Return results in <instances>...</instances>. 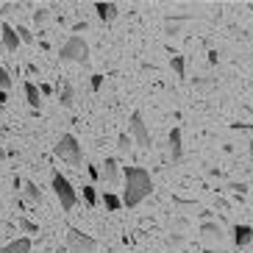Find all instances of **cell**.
<instances>
[{
  "label": "cell",
  "instance_id": "obj_1",
  "mask_svg": "<svg viewBox=\"0 0 253 253\" xmlns=\"http://www.w3.org/2000/svg\"><path fill=\"white\" fill-rule=\"evenodd\" d=\"M123 206L134 209L153 192V178L145 167H126L123 172Z\"/></svg>",
  "mask_w": 253,
  "mask_h": 253
},
{
  "label": "cell",
  "instance_id": "obj_2",
  "mask_svg": "<svg viewBox=\"0 0 253 253\" xmlns=\"http://www.w3.org/2000/svg\"><path fill=\"white\" fill-rule=\"evenodd\" d=\"M53 156H59L61 162L73 164V167H81V164H84L81 145H78V139H75L73 134H64L59 142H56V148H53Z\"/></svg>",
  "mask_w": 253,
  "mask_h": 253
},
{
  "label": "cell",
  "instance_id": "obj_3",
  "mask_svg": "<svg viewBox=\"0 0 253 253\" xmlns=\"http://www.w3.org/2000/svg\"><path fill=\"white\" fill-rule=\"evenodd\" d=\"M61 61H70V64H86L89 61V45L84 42V37H70L64 45H61Z\"/></svg>",
  "mask_w": 253,
  "mask_h": 253
},
{
  "label": "cell",
  "instance_id": "obj_4",
  "mask_svg": "<svg viewBox=\"0 0 253 253\" xmlns=\"http://www.w3.org/2000/svg\"><path fill=\"white\" fill-rule=\"evenodd\" d=\"M53 192H56V198H59V203H61V209L64 211H73L75 206H78V192L73 189V184H70L61 172H53Z\"/></svg>",
  "mask_w": 253,
  "mask_h": 253
},
{
  "label": "cell",
  "instance_id": "obj_5",
  "mask_svg": "<svg viewBox=\"0 0 253 253\" xmlns=\"http://www.w3.org/2000/svg\"><path fill=\"white\" fill-rule=\"evenodd\" d=\"M67 248H70V253H95L97 242L89 237V234H84L81 228L70 225L67 228Z\"/></svg>",
  "mask_w": 253,
  "mask_h": 253
},
{
  "label": "cell",
  "instance_id": "obj_6",
  "mask_svg": "<svg viewBox=\"0 0 253 253\" xmlns=\"http://www.w3.org/2000/svg\"><path fill=\"white\" fill-rule=\"evenodd\" d=\"M128 131H131V136L136 139V145H139V148H145V150L150 148V131H148V126H145V120H142V112H131Z\"/></svg>",
  "mask_w": 253,
  "mask_h": 253
},
{
  "label": "cell",
  "instance_id": "obj_7",
  "mask_svg": "<svg viewBox=\"0 0 253 253\" xmlns=\"http://www.w3.org/2000/svg\"><path fill=\"white\" fill-rule=\"evenodd\" d=\"M184 136H181V128H172L170 136H167V153H170V162L178 164L184 159Z\"/></svg>",
  "mask_w": 253,
  "mask_h": 253
},
{
  "label": "cell",
  "instance_id": "obj_8",
  "mask_svg": "<svg viewBox=\"0 0 253 253\" xmlns=\"http://www.w3.org/2000/svg\"><path fill=\"white\" fill-rule=\"evenodd\" d=\"M201 237L206 239V242H223L225 231H223V225L214 223V220H203L201 223Z\"/></svg>",
  "mask_w": 253,
  "mask_h": 253
},
{
  "label": "cell",
  "instance_id": "obj_9",
  "mask_svg": "<svg viewBox=\"0 0 253 253\" xmlns=\"http://www.w3.org/2000/svg\"><path fill=\"white\" fill-rule=\"evenodd\" d=\"M100 178H103L106 184H112V186L120 184V164H117V159L109 156L103 164H100Z\"/></svg>",
  "mask_w": 253,
  "mask_h": 253
},
{
  "label": "cell",
  "instance_id": "obj_10",
  "mask_svg": "<svg viewBox=\"0 0 253 253\" xmlns=\"http://www.w3.org/2000/svg\"><path fill=\"white\" fill-rule=\"evenodd\" d=\"M0 37H3V47H6L8 53H17V47L23 45L20 37H17V28H14V25H8V23L0 25Z\"/></svg>",
  "mask_w": 253,
  "mask_h": 253
},
{
  "label": "cell",
  "instance_id": "obj_11",
  "mask_svg": "<svg viewBox=\"0 0 253 253\" xmlns=\"http://www.w3.org/2000/svg\"><path fill=\"white\" fill-rule=\"evenodd\" d=\"M231 234H234V245L237 248H248L253 242V228L251 225H234V228H231Z\"/></svg>",
  "mask_w": 253,
  "mask_h": 253
},
{
  "label": "cell",
  "instance_id": "obj_12",
  "mask_svg": "<svg viewBox=\"0 0 253 253\" xmlns=\"http://www.w3.org/2000/svg\"><path fill=\"white\" fill-rule=\"evenodd\" d=\"M95 11H97V17H100L103 23H114L117 14H120V6L117 3H95Z\"/></svg>",
  "mask_w": 253,
  "mask_h": 253
},
{
  "label": "cell",
  "instance_id": "obj_13",
  "mask_svg": "<svg viewBox=\"0 0 253 253\" xmlns=\"http://www.w3.org/2000/svg\"><path fill=\"white\" fill-rule=\"evenodd\" d=\"M186 20H189V14H167L164 17V34H178L181 31V25L186 23Z\"/></svg>",
  "mask_w": 253,
  "mask_h": 253
},
{
  "label": "cell",
  "instance_id": "obj_14",
  "mask_svg": "<svg viewBox=\"0 0 253 253\" xmlns=\"http://www.w3.org/2000/svg\"><path fill=\"white\" fill-rule=\"evenodd\" d=\"M31 239L28 237H20V239H11V242H8V245H3L0 248V253H28L31 251Z\"/></svg>",
  "mask_w": 253,
  "mask_h": 253
},
{
  "label": "cell",
  "instance_id": "obj_15",
  "mask_svg": "<svg viewBox=\"0 0 253 253\" xmlns=\"http://www.w3.org/2000/svg\"><path fill=\"white\" fill-rule=\"evenodd\" d=\"M25 100H28L31 109H39V106H42V92H39L37 84L25 81Z\"/></svg>",
  "mask_w": 253,
  "mask_h": 253
},
{
  "label": "cell",
  "instance_id": "obj_16",
  "mask_svg": "<svg viewBox=\"0 0 253 253\" xmlns=\"http://www.w3.org/2000/svg\"><path fill=\"white\" fill-rule=\"evenodd\" d=\"M23 195L28 203H42V189L34 181H23Z\"/></svg>",
  "mask_w": 253,
  "mask_h": 253
},
{
  "label": "cell",
  "instance_id": "obj_17",
  "mask_svg": "<svg viewBox=\"0 0 253 253\" xmlns=\"http://www.w3.org/2000/svg\"><path fill=\"white\" fill-rule=\"evenodd\" d=\"M59 100H61V106L64 109H73V103H75V89L70 86V84H64L59 89Z\"/></svg>",
  "mask_w": 253,
  "mask_h": 253
},
{
  "label": "cell",
  "instance_id": "obj_18",
  "mask_svg": "<svg viewBox=\"0 0 253 253\" xmlns=\"http://www.w3.org/2000/svg\"><path fill=\"white\" fill-rule=\"evenodd\" d=\"M170 67H172V73L178 75V78H186V59L181 56V53H175L170 59Z\"/></svg>",
  "mask_w": 253,
  "mask_h": 253
},
{
  "label": "cell",
  "instance_id": "obj_19",
  "mask_svg": "<svg viewBox=\"0 0 253 253\" xmlns=\"http://www.w3.org/2000/svg\"><path fill=\"white\" fill-rule=\"evenodd\" d=\"M103 203H106L109 211H120V209H123V198H117L114 192H106L103 195Z\"/></svg>",
  "mask_w": 253,
  "mask_h": 253
},
{
  "label": "cell",
  "instance_id": "obj_20",
  "mask_svg": "<svg viewBox=\"0 0 253 253\" xmlns=\"http://www.w3.org/2000/svg\"><path fill=\"white\" fill-rule=\"evenodd\" d=\"M0 89H3V92L11 89V73H8L3 64H0Z\"/></svg>",
  "mask_w": 253,
  "mask_h": 253
},
{
  "label": "cell",
  "instance_id": "obj_21",
  "mask_svg": "<svg viewBox=\"0 0 253 253\" xmlns=\"http://www.w3.org/2000/svg\"><path fill=\"white\" fill-rule=\"evenodd\" d=\"M17 37H20V42H23V45H34V34H31L25 25H17Z\"/></svg>",
  "mask_w": 253,
  "mask_h": 253
},
{
  "label": "cell",
  "instance_id": "obj_22",
  "mask_svg": "<svg viewBox=\"0 0 253 253\" xmlns=\"http://www.w3.org/2000/svg\"><path fill=\"white\" fill-rule=\"evenodd\" d=\"M128 148H131V134L123 131V134L117 136V150H120V153H128Z\"/></svg>",
  "mask_w": 253,
  "mask_h": 253
},
{
  "label": "cell",
  "instance_id": "obj_23",
  "mask_svg": "<svg viewBox=\"0 0 253 253\" xmlns=\"http://www.w3.org/2000/svg\"><path fill=\"white\" fill-rule=\"evenodd\" d=\"M84 201H86V206H95V203H97L95 186H84Z\"/></svg>",
  "mask_w": 253,
  "mask_h": 253
},
{
  "label": "cell",
  "instance_id": "obj_24",
  "mask_svg": "<svg viewBox=\"0 0 253 253\" xmlns=\"http://www.w3.org/2000/svg\"><path fill=\"white\" fill-rule=\"evenodd\" d=\"M20 228H23L25 234H39V225L31 223V220H20Z\"/></svg>",
  "mask_w": 253,
  "mask_h": 253
},
{
  "label": "cell",
  "instance_id": "obj_25",
  "mask_svg": "<svg viewBox=\"0 0 253 253\" xmlns=\"http://www.w3.org/2000/svg\"><path fill=\"white\" fill-rule=\"evenodd\" d=\"M89 86H92V92H100V86H103V75H89Z\"/></svg>",
  "mask_w": 253,
  "mask_h": 253
},
{
  "label": "cell",
  "instance_id": "obj_26",
  "mask_svg": "<svg viewBox=\"0 0 253 253\" xmlns=\"http://www.w3.org/2000/svg\"><path fill=\"white\" fill-rule=\"evenodd\" d=\"M47 17H50V11H47V8H37V11H34V20H37V25H42Z\"/></svg>",
  "mask_w": 253,
  "mask_h": 253
},
{
  "label": "cell",
  "instance_id": "obj_27",
  "mask_svg": "<svg viewBox=\"0 0 253 253\" xmlns=\"http://www.w3.org/2000/svg\"><path fill=\"white\" fill-rule=\"evenodd\" d=\"M192 84H195V86H201V89H209V86H211V81H209V78H203V75L192 78Z\"/></svg>",
  "mask_w": 253,
  "mask_h": 253
},
{
  "label": "cell",
  "instance_id": "obj_28",
  "mask_svg": "<svg viewBox=\"0 0 253 253\" xmlns=\"http://www.w3.org/2000/svg\"><path fill=\"white\" fill-rule=\"evenodd\" d=\"M167 245H170V248H178V245H184V237H181V234H172V237L167 239Z\"/></svg>",
  "mask_w": 253,
  "mask_h": 253
},
{
  "label": "cell",
  "instance_id": "obj_29",
  "mask_svg": "<svg viewBox=\"0 0 253 253\" xmlns=\"http://www.w3.org/2000/svg\"><path fill=\"white\" fill-rule=\"evenodd\" d=\"M86 170H89V175H92V178H100V167H95V164H89V167H86Z\"/></svg>",
  "mask_w": 253,
  "mask_h": 253
},
{
  "label": "cell",
  "instance_id": "obj_30",
  "mask_svg": "<svg viewBox=\"0 0 253 253\" xmlns=\"http://www.w3.org/2000/svg\"><path fill=\"white\" fill-rule=\"evenodd\" d=\"M6 100H8V92H3V89H0V106L6 103Z\"/></svg>",
  "mask_w": 253,
  "mask_h": 253
},
{
  "label": "cell",
  "instance_id": "obj_31",
  "mask_svg": "<svg viewBox=\"0 0 253 253\" xmlns=\"http://www.w3.org/2000/svg\"><path fill=\"white\" fill-rule=\"evenodd\" d=\"M6 156H8V150H3V148H0V162H3Z\"/></svg>",
  "mask_w": 253,
  "mask_h": 253
},
{
  "label": "cell",
  "instance_id": "obj_32",
  "mask_svg": "<svg viewBox=\"0 0 253 253\" xmlns=\"http://www.w3.org/2000/svg\"><path fill=\"white\" fill-rule=\"evenodd\" d=\"M248 145H251V159H253V139H251V142H248Z\"/></svg>",
  "mask_w": 253,
  "mask_h": 253
},
{
  "label": "cell",
  "instance_id": "obj_33",
  "mask_svg": "<svg viewBox=\"0 0 253 253\" xmlns=\"http://www.w3.org/2000/svg\"><path fill=\"white\" fill-rule=\"evenodd\" d=\"M178 253H186V251H178Z\"/></svg>",
  "mask_w": 253,
  "mask_h": 253
},
{
  "label": "cell",
  "instance_id": "obj_34",
  "mask_svg": "<svg viewBox=\"0 0 253 253\" xmlns=\"http://www.w3.org/2000/svg\"><path fill=\"white\" fill-rule=\"evenodd\" d=\"M251 86H253V81H251Z\"/></svg>",
  "mask_w": 253,
  "mask_h": 253
}]
</instances>
